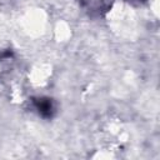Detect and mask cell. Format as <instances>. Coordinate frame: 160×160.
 <instances>
[{"label":"cell","instance_id":"3957f363","mask_svg":"<svg viewBox=\"0 0 160 160\" xmlns=\"http://www.w3.org/2000/svg\"><path fill=\"white\" fill-rule=\"evenodd\" d=\"M12 55H14V52L11 49L2 50V51H0V61H2L4 59H10V58H12Z\"/></svg>","mask_w":160,"mask_h":160},{"label":"cell","instance_id":"7a4b0ae2","mask_svg":"<svg viewBox=\"0 0 160 160\" xmlns=\"http://www.w3.org/2000/svg\"><path fill=\"white\" fill-rule=\"evenodd\" d=\"M31 104L38 115L42 119L50 120L56 114V104L54 99L49 96H34L31 98Z\"/></svg>","mask_w":160,"mask_h":160},{"label":"cell","instance_id":"6da1fadb","mask_svg":"<svg viewBox=\"0 0 160 160\" xmlns=\"http://www.w3.org/2000/svg\"><path fill=\"white\" fill-rule=\"evenodd\" d=\"M78 2L88 15L100 18L111 9L114 0H78Z\"/></svg>","mask_w":160,"mask_h":160}]
</instances>
